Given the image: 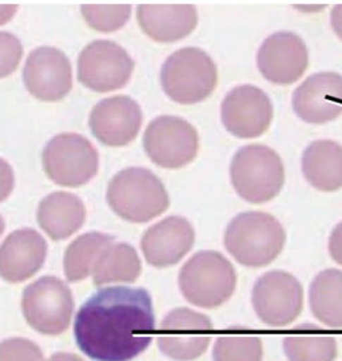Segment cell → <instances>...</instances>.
<instances>
[{"mask_svg":"<svg viewBox=\"0 0 342 361\" xmlns=\"http://www.w3.org/2000/svg\"><path fill=\"white\" fill-rule=\"evenodd\" d=\"M155 334L152 297L140 288H103L76 313V345L95 361H130Z\"/></svg>","mask_w":342,"mask_h":361,"instance_id":"obj_1","label":"cell"},{"mask_svg":"<svg viewBox=\"0 0 342 361\" xmlns=\"http://www.w3.org/2000/svg\"><path fill=\"white\" fill-rule=\"evenodd\" d=\"M286 231L265 212H245L230 221L224 235L228 255L245 268L259 269L279 258L286 245Z\"/></svg>","mask_w":342,"mask_h":361,"instance_id":"obj_2","label":"cell"},{"mask_svg":"<svg viewBox=\"0 0 342 361\" xmlns=\"http://www.w3.org/2000/svg\"><path fill=\"white\" fill-rule=\"evenodd\" d=\"M107 202L116 216L143 224L161 216L170 205L165 185L150 170L127 168L107 188Z\"/></svg>","mask_w":342,"mask_h":361,"instance_id":"obj_3","label":"cell"},{"mask_svg":"<svg viewBox=\"0 0 342 361\" xmlns=\"http://www.w3.org/2000/svg\"><path fill=\"white\" fill-rule=\"evenodd\" d=\"M230 180L242 200L261 205L281 193L285 183V166L279 153L269 146L248 145L231 159Z\"/></svg>","mask_w":342,"mask_h":361,"instance_id":"obj_4","label":"cell"},{"mask_svg":"<svg viewBox=\"0 0 342 361\" xmlns=\"http://www.w3.org/2000/svg\"><path fill=\"white\" fill-rule=\"evenodd\" d=\"M179 288L195 307L216 310L228 302L237 288V271L228 258L216 250L194 255L179 271Z\"/></svg>","mask_w":342,"mask_h":361,"instance_id":"obj_5","label":"cell"},{"mask_svg":"<svg viewBox=\"0 0 342 361\" xmlns=\"http://www.w3.org/2000/svg\"><path fill=\"white\" fill-rule=\"evenodd\" d=\"M166 95L181 104H200L218 85V68L207 52L198 47H183L171 54L161 71Z\"/></svg>","mask_w":342,"mask_h":361,"instance_id":"obj_6","label":"cell"},{"mask_svg":"<svg viewBox=\"0 0 342 361\" xmlns=\"http://www.w3.org/2000/svg\"><path fill=\"white\" fill-rule=\"evenodd\" d=\"M43 169L54 183L78 188L95 177L99 155L89 140L75 133H63L46 145Z\"/></svg>","mask_w":342,"mask_h":361,"instance_id":"obj_7","label":"cell"},{"mask_svg":"<svg viewBox=\"0 0 342 361\" xmlns=\"http://www.w3.org/2000/svg\"><path fill=\"white\" fill-rule=\"evenodd\" d=\"M25 322L43 335H62L70 326L74 298L70 288L54 276L28 285L22 297Z\"/></svg>","mask_w":342,"mask_h":361,"instance_id":"obj_8","label":"cell"},{"mask_svg":"<svg viewBox=\"0 0 342 361\" xmlns=\"http://www.w3.org/2000/svg\"><path fill=\"white\" fill-rule=\"evenodd\" d=\"M252 304L262 323L271 328H283L301 316L304 288L289 271H267L254 283Z\"/></svg>","mask_w":342,"mask_h":361,"instance_id":"obj_9","label":"cell"},{"mask_svg":"<svg viewBox=\"0 0 342 361\" xmlns=\"http://www.w3.org/2000/svg\"><path fill=\"white\" fill-rule=\"evenodd\" d=\"M143 146L155 165L179 169L189 165L198 154L200 137L188 121L178 116H159L147 126Z\"/></svg>","mask_w":342,"mask_h":361,"instance_id":"obj_10","label":"cell"},{"mask_svg":"<svg viewBox=\"0 0 342 361\" xmlns=\"http://www.w3.org/2000/svg\"><path fill=\"white\" fill-rule=\"evenodd\" d=\"M134 61L119 44L95 40L78 58V79L87 89L109 92L122 89L130 80Z\"/></svg>","mask_w":342,"mask_h":361,"instance_id":"obj_11","label":"cell"},{"mask_svg":"<svg viewBox=\"0 0 342 361\" xmlns=\"http://www.w3.org/2000/svg\"><path fill=\"white\" fill-rule=\"evenodd\" d=\"M274 118V106L267 92L253 85L228 91L221 104L222 125L241 140H253L267 133Z\"/></svg>","mask_w":342,"mask_h":361,"instance_id":"obj_12","label":"cell"},{"mask_svg":"<svg viewBox=\"0 0 342 361\" xmlns=\"http://www.w3.org/2000/svg\"><path fill=\"white\" fill-rule=\"evenodd\" d=\"M213 323L209 316L188 310H171L158 332L159 349L170 359L193 361L201 357L212 341Z\"/></svg>","mask_w":342,"mask_h":361,"instance_id":"obj_13","label":"cell"},{"mask_svg":"<svg viewBox=\"0 0 342 361\" xmlns=\"http://www.w3.org/2000/svg\"><path fill=\"white\" fill-rule=\"evenodd\" d=\"M257 66L267 82L289 86L306 73L309 50L300 35L291 31H279L262 42L257 52Z\"/></svg>","mask_w":342,"mask_h":361,"instance_id":"obj_14","label":"cell"},{"mask_svg":"<svg viewBox=\"0 0 342 361\" xmlns=\"http://www.w3.org/2000/svg\"><path fill=\"white\" fill-rule=\"evenodd\" d=\"M25 89L43 102H58L73 89V70L64 52L55 47H38L23 68Z\"/></svg>","mask_w":342,"mask_h":361,"instance_id":"obj_15","label":"cell"},{"mask_svg":"<svg viewBox=\"0 0 342 361\" xmlns=\"http://www.w3.org/2000/svg\"><path fill=\"white\" fill-rule=\"evenodd\" d=\"M295 116L310 125H324L342 114V75L331 71L316 73L294 90Z\"/></svg>","mask_w":342,"mask_h":361,"instance_id":"obj_16","label":"cell"},{"mask_svg":"<svg viewBox=\"0 0 342 361\" xmlns=\"http://www.w3.org/2000/svg\"><path fill=\"white\" fill-rule=\"evenodd\" d=\"M94 137L106 146H126L135 140L142 126V110L134 99L118 95L97 104L89 119Z\"/></svg>","mask_w":342,"mask_h":361,"instance_id":"obj_17","label":"cell"},{"mask_svg":"<svg viewBox=\"0 0 342 361\" xmlns=\"http://www.w3.org/2000/svg\"><path fill=\"white\" fill-rule=\"evenodd\" d=\"M195 232L183 217L171 216L152 225L140 240L146 261L155 268H167L178 264L194 246Z\"/></svg>","mask_w":342,"mask_h":361,"instance_id":"obj_18","label":"cell"},{"mask_svg":"<svg viewBox=\"0 0 342 361\" xmlns=\"http://www.w3.org/2000/svg\"><path fill=\"white\" fill-rule=\"evenodd\" d=\"M46 256L47 243L37 231H15L0 245V277L13 284L23 283L40 271Z\"/></svg>","mask_w":342,"mask_h":361,"instance_id":"obj_19","label":"cell"},{"mask_svg":"<svg viewBox=\"0 0 342 361\" xmlns=\"http://www.w3.org/2000/svg\"><path fill=\"white\" fill-rule=\"evenodd\" d=\"M137 18L143 32L161 43L186 38L198 25L197 8L191 4H140Z\"/></svg>","mask_w":342,"mask_h":361,"instance_id":"obj_20","label":"cell"},{"mask_svg":"<svg viewBox=\"0 0 342 361\" xmlns=\"http://www.w3.org/2000/svg\"><path fill=\"white\" fill-rule=\"evenodd\" d=\"M305 180L318 192L333 193L342 189V145L318 140L305 149L301 161Z\"/></svg>","mask_w":342,"mask_h":361,"instance_id":"obj_21","label":"cell"},{"mask_svg":"<svg viewBox=\"0 0 342 361\" xmlns=\"http://www.w3.org/2000/svg\"><path fill=\"white\" fill-rule=\"evenodd\" d=\"M39 225L52 240H66L78 232L86 219V207L75 194L55 192L42 200Z\"/></svg>","mask_w":342,"mask_h":361,"instance_id":"obj_22","label":"cell"},{"mask_svg":"<svg viewBox=\"0 0 342 361\" xmlns=\"http://www.w3.org/2000/svg\"><path fill=\"white\" fill-rule=\"evenodd\" d=\"M309 308L328 328H342V271H319L309 288Z\"/></svg>","mask_w":342,"mask_h":361,"instance_id":"obj_23","label":"cell"},{"mask_svg":"<svg viewBox=\"0 0 342 361\" xmlns=\"http://www.w3.org/2000/svg\"><path fill=\"white\" fill-rule=\"evenodd\" d=\"M114 243V237L104 233H86L74 240L64 253L66 279L78 283L92 274L94 267L107 246Z\"/></svg>","mask_w":342,"mask_h":361,"instance_id":"obj_24","label":"cell"},{"mask_svg":"<svg viewBox=\"0 0 342 361\" xmlns=\"http://www.w3.org/2000/svg\"><path fill=\"white\" fill-rule=\"evenodd\" d=\"M142 264L137 250L128 244H111L104 249L94 267V284L134 283L140 277Z\"/></svg>","mask_w":342,"mask_h":361,"instance_id":"obj_25","label":"cell"},{"mask_svg":"<svg viewBox=\"0 0 342 361\" xmlns=\"http://www.w3.org/2000/svg\"><path fill=\"white\" fill-rule=\"evenodd\" d=\"M289 361H334L338 345L333 336L289 335L282 343Z\"/></svg>","mask_w":342,"mask_h":361,"instance_id":"obj_26","label":"cell"},{"mask_svg":"<svg viewBox=\"0 0 342 361\" xmlns=\"http://www.w3.org/2000/svg\"><path fill=\"white\" fill-rule=\"evenodd\" d=\"M214 361H262L264 343L259 336L228 335L218 336L214 349Z\"/></svg>","mask_w":342,"mask_h":361,"instance_id":"obj_27","label":"cell"},{"mask_svg":"<svg viewBox=\"0 0 342 361\" xmlns=\"http://www.w3.org/2000/svg\"><path fill=\"white\" fill-rule=\"evenodd\" d=\"M82 15L91 28L113 32L125 26L131 15L130 4H83Z\"/></svg>","mask_w":342,"mask_h":361,"instance_id":"obj_28","label":"cell"},{"mask_svg":"<svg viewBox=\"0 0 342 361\" xmlns=\"http://www.w3.org/2000/svg\"><path fill=\"white\" fill-rule=\"evenodd\" d=\"M0 361H46L38 345L22 337L0 343Z\"/></svg>","mask_w":342,"mask_h":361,"instance_id":"obj_29","label":"cell"},{"mask_svg":"<svg viewBox=\"0 0 342 361\" xmlns=\"http://www.w3.org/2000/svg\"><path fill=\"white\" fill-rule=\"evenodd\" d=\"M22 56L23 46L20 40L10 32H0V78L11 75Z\"/></svg>","mask_w":342,"mask_h":361,"instance_id":"obj_30","label":"cell"},{"mask_svg":"<svg viewBox=\"0 0 342 361\" xmlns=\"http://www.w3.org/2000/svg\"><path fill=\"white\" fill-rule=\"evenodd\" d=\"M13 183L15 177L13 168L8 162L0 158V202H3L13 193Z\"/></svg>","mask_w":342,"mask_h":361,"instance_id":"obj_31","label":"cell"},{"mask_svg":"<svg viewBox=\"0 0 342 361\" xmlns=\"http://www.w3.org/2000/svg\"><path fill=\"white\" fill-rule=\"evenodd\" d=\"M328 250L331 259L342 267V222L337 224L330 233Z\"/></svg>","mask_w":342,"mask_h":361,"instance_id":"obj_32","label":"cell"},{"mask_svg":"<svg viewBox=\"0 0 342 361\" xmlns=\"http://www.w3.org/2000/svg\"><path fill=\"white\" fill-rule=\"evenodd\" d=\"M330 26L334 34L342 40V4H336L330 13Z\"/></svg>","mask_w":342,"mask_h":361,"instance_id":"obj_33","label":"cell"},{"mask_svg":"<svg viewBox=\"0 0 342 361\" xmlns=\"http://www.w3.org/2000/svg\"><path fill=\"white\" fill-rule=\"evenodd\" d=\"M18 11V6L15 4H0V26L8 23Z\"/></svg>","mask_w":342,"mask_h":361,"instance_id":"obj_34","label":"cell"},{"mask_svg":"<svg viewBox=\"0 0 342 361\" xmlns=\"http://www.w3.org/2000/svg\"><path fill=\"white\" fill-rule=\"evenodd\" d=\"M294 8L305 13H316L324 11L326 4H294Z\"/></svg>","mask_w":342,"mask_h":361,"instance_id":"obj_35","label":"cell"},{"mask_svg":"<svg viewBox=\"0 0 342 361\" xmlns=\"http://www.w3.org/2000/svg\"><path fill=\"white\" fill-rule=\"evenodd\" d=\"M49 361H83L79 356L73 353H55Z\"/></svg>","mask_w":342,"mask_h":361,"instance_id":"obj_36","label":"cell"},{"mask_svg":"<svg viewBox=\"0 0 342 361\" xmlns=\"http://www.w3.org/2000/svg\"><path fill=\"white\" fill-rule=\"evenodd\" d=\"M4 232V219L0 216V235Z\"/></svg>","mask_w":342,"mask_h":361,"instance_id":"obj_37","label":"cell"}]
</instances>
